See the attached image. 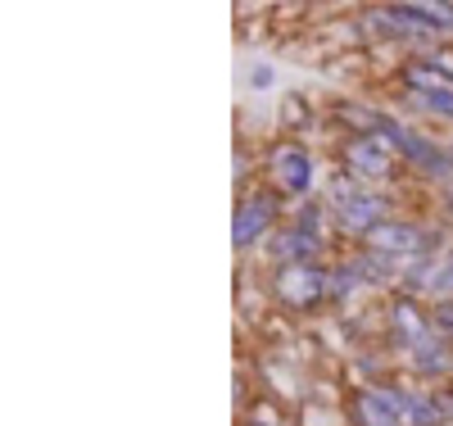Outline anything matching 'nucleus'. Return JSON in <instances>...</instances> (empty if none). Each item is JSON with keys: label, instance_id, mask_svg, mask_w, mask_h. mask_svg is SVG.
Listing matches in <instances>:
<instances>
[{"label": "nucleus", "instance_id": "f257e3e1", "mask_svg": "<svg viewBox=\"0 0 453 426\" xmlns=\"http://www.w3.org/2000/svg\"><path fill=\"white\" fill-rule=\"evenodd\" d=\"M331 209H335L340 227L354 231V236H367L372 227L386 222V200L376 196V190H363L354 177H340L331 186Z\"/></svg>", "mask_w": 453, "mask_h": 426}, {"label": "nucleus", "instance_id": "f03ea898", "mask_svg": "<svg viewBox=\"0 0 453 426\" xmlns=\"http://www.w3.org/2000/svg\"><path fill=\"white\" fill-rule=\"evenodd\" d=\"M395 164H399V150L390 145L386 132H358L345 141V168L358 182H381L395 173Z\"/></svg>", "mask_w": 453, "mask_h": 426}, {"label": "nucleus", "instance_id": "7ed1b4c3", "mask_svg": "<svg viewBox=\"0 0 453 426\" xmlns=\"http://www.w3.org/2000/svg\"><path fill=\"white\" fill-rule=\"evenodd\" d=\"M326 282L331 273L313 259V263H281L277 277H273V295L286 304V308H309L326 295Z\"/></svg>", "mask_w": 453, "mask_h": 426}, {"label": "nucleus", "instance_id": "20e7f679", "mask_svg": "<svg viewBox=\"0 0 453 426\" xmlns=\"http://www.w3.org/2000/svg\"><path fill=\"white\" fill-rule=\"evenodd\" d=\"M376 132H386L390 145H395L399 154H408V159L418 164L422 173L453 182V154H449L444 145H435V141H426V136H418V132H408V128L395 123V119H376Z\"/></svg>", "mask_w": 453, "mask_h": 426}, {"label": "nucleus", "instance_id": "39448f33", "mask_svg": "<svg viewBox=\"0 0 453 426\" xmlns=\"http://www.w3.org/2000/svg\"><path fill=\"white\" fill-rule=\"evenodd\" d=\"M273 218H277V196H273V190H250V196L236 205V222H232L236 250L258 245L273 231Z\"/></svg>", "mask_w": 453, "mask_h": 426}, {"label": "nucleus", "instance_id": "423d86ee", "mask_svg": "<svg viewBox=\"0 0 453 426\" xmlns=\"http://www.w3.org/2000/svg\"><path fill=\"white\" fill-rule=\"evenodd\" d=\"M431 245L426 231H418L412 222H399V218H386L381 227L367 231V250L386 254V259H403V254H422Z\"/></svg>", "mask_w": 453, "mask_h": 426}, {"label": "nucleus", "instance_id": "0eeeda50", "mask_svg": "<svg viewBox=\"0 0 453 426\" xmlns=\"http://www.w3.org/2000/svg\"><path fill=\"white\" fill-rule=\"evenodd\" d=\"M273 182L286 196H304L313 186V154L299 150V145H277L273 150Z\"/></svg>", "mask_w": 453, "mask_h": 426}, {"label": "nucleus", "instance_id": "6e6552de", "mask_svg": "<svg viewBox=\"0 0 453 426\" xmlns=\"http://www.w3.org/2000/svg\"><path fill=\"white\" fill-rule=\"evenodd\" d=\"M354 422L358 426H403L395 391H358L354 395Z\"/></svg>", "mask_w": 453, "mask_h": 426}, {"label": "nucleus", "instance_id": "1a4fd4ad", "mask_svg": "<svg viewBox=\"0 0 453 426\" xmlns=\"http://www.w3.org/2000/svg\"><path fill=\"white\" fill-rule=\"evenodd\" d=\"M390 322H395V336H399V345H422L426 336H431V322L418 314V304H408V299H399L395 308H390Z\"/></svg>", "mask_w": 453, "mask_h": 426}, {"label": "nucleus", "instance_id": "9d476101", "mask_svg": "<svg viewBox=\"0 0 453 426\" xmlns=\"http://www.w3.org/2000/svg\"><path fill=\"white\" fill-rule=\"evenodd\" d=\"M412 363H418V372H440L449 363V345L431 331L422 345H412Z\"/></svg>", "mask_w": 453, "mask_h": 426}, {"label": "nucleus", "instance_id": "9b49d317", "mask_svg": "<svg viewBox=\"0 0 453 426\" xmlns=\"http://www.w3.org/2000/svg\"><path fill=\"white\" fill-rule=\"evenodd\" d=\"M358 286H363L358 263H345V267H335V273H331V282H326V295H331V299H349Z\"/></svg>", "mask_w": 453, "mask_h": 426}, {"label": "nucleus", "instance_id": "f8f14e48", "mask_svg": "<svg viewBox=\"0 0 453 426\" xmlns=\"http://www.w3.org/2000/svg\"><path fill=\"white\" fill-rule=\"evenodd\" d=\"M408 100L426 109V113H444V119H453V91H408Z\"/></svg>", "mask_w": 453, "mask_h": 426}, {"label": "nucleus", "instance_id": "ddd939ff", "mask_svg": "<svg viewBox=\"0 0 453 426\" xmlns=\"http://www.w3.org/2000/svg\"><path fill=\"white\" fill-rule=\"evenodd\" d=\"M431 331H435L440 340H453V299H440V304L431 308Z\"/></svg>", "mask_w": 453, "mask_h": 426}, {"label": "nucleus", "instance_id": "4468645a", "mask_svg": "<svg viewBox=\"0 0 453 426\" xmlns=\"http://www.w3.org/2000/svg\"><path fill=\"white\" fill-rule=\"evenodd\" d=\"M431 295L453 299V254H449L444 263H435V273H431Z\"/></svg>", "mask_w": 453, "mask_h": 426}, {"label": "nucleus", "instance_id": "2eb2a0df", "mask_svg": "<svg viewBox=\"0 0 453 426\" xmlns=\"http://www.w3.org/2000/svg\"><path fill=\"white\" fill-rule=\"evenodd\" d=\"M444 205H449V213H453V182H449V190H444Z\"/></svg>", "mask_w": 453, "mask_h": 426}, {"label": "nucleus", "instance_id": "dca6fc26", "mask_svg": "<svg viewBox=\"0 0 453 426\" xmlns=\"http://www.w3.org/2000/svg\"><path fill=\"white\" fill-rule=\"evenodd\" d=\"M250 426H263V422H258V417H254V422H250Z\"/></svg>", "mask_w": 453, "mask_h": 426}]
</instances>
